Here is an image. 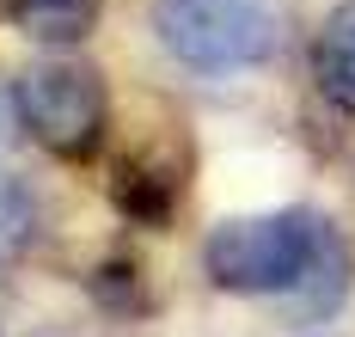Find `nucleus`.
<instances>
[{
  "label": "nucleus",
  "instance_id": "7",
  "mask_svg": "<svg viewBox=\"0 0 355 337\" xmlns=\"http://www.w3.org/2000/svg\"><path fill=\"white\" fill-rule=\"evenodd\" d=\"M116 202H123L135 221H166V209H172V184H159L153 172H141V166H123Z\"/></svg>",
  "mask_w": 355,
  "mask_h": 337
},
{
  "label": "nucleus",
  "instance_id": "1",
  "mask_svg": "<svg viewBox=\"0 0 355 337\" xmlns=\"http://www.w3.org/2000/svg\"><path fill=\"white\" fill-rule=\"evenodd\" d=\"M331 239V227L313 209H276V215H239V221H220L202 245V270H209L214 288L227 295H288L319 245Z\"/></svg>",
  "mask_w": 355,
  "mask_h": 337
},
{
  "label": "nucleus",
  "instance_id": "3",
  "mask_svg": "<svg viewBox=\"0 0 355 337\" xmlns=\"http://www.w3.org/2000/svg\"><path fill=\"white\" fill-rule=\"evenodd\" d=\"M12 105L19 123L31 129L37 148H49L55 159H86V153L105 141V74L86 68V62H37L19 74L12 86Z\"/></svg>",
  "mask_w": 355,
  "mask_h": 337
},
{
  "label": "nucleus",
  "instance_id": "4",
  "mask_svg": "<svg viewBox=\"0 0 355 337\" xmlns=\"http://www.w3.org/2000/svg\"><path fill=\"white\" fill-rule=\"evenodd\" d=\"M313 74H319V92L337 105V111L355 116V0H343L331 19H324L319 43H313Z\"/></svg>",
  "mask_w": 355,
  "mask_h": 337
},
{
  "label": "nucleus",
  "instance_id": "6",
  "mask_svg": "<svg viewBox=\"0 0 355 337\" xmlns=\"http://www.w3.org/2000/svg\"><path fill=\"white\" fill-rule=\"evenodd\" d=\"M98 25V0H19L12 6V31L49 49H73L92 37Z\"/></svg>",
  "mask_w": 355,
  "mask_h": 337
},
{
  "label": "nucleus",
  "instance_id": "5",
  "mask_svg": "<svg viewBox=\"0 0 355 337\" xmlns=\"http://www.w3.org/2000/svg\"><path fill=\"white\" fill-rule=\"evenodd\" d=\"M343 295H349V252H343V239L331 233L319 245V258H313V270L288 288V313L300 319V325H313V319H331L337 306H343Z\"/></svg>",
  "mask_w": 355,
  "mask_h": 337
},
{
  "label": "nucleus",
  "instance_id": "2",
  "mask_svg": "<svg viewBox=\"0 0 355 337\" xmlns=\"http://www.w3.org/2000/svg\"><path fill=\"white\" fill-rule=\"evenodd\" d=\"M153 31L184 68L233 74L276 55L282 6L276 0H153Z\"/></svg>",
  "mask_w": 355,
  "mask_h": 337
}]
</instances>
